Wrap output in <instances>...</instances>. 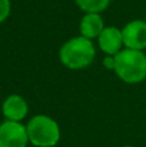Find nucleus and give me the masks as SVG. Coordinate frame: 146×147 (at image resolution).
I'll return each mask as SVG.
<instances>
[{"label":"nucleus","instance_id":"0eeeda50","mask_svg":"<svg viewBox=\"0 0 146 147\" xmlns=\"http://www.w3.org/2000/svg\"><path fill=\"white\" fill-rule=\"evenodd\" d=\"M28 112V106L25 98L18 94L9 96L3 103V115L10 121H18L23 120Z\"/></svg>","mask_w":146,"mask_h":147},{"label":"nucleus","instance_id":"20e7f679","mask_svg":"<svg viewBox=\"0 0 146 147\" xmlns=\"http://www.w3.org/2000/svg\"><path fill=\"white\" fill-rule=\"evenodd\" d=\"M28 142L27 129L21 123L7 120L0 125V147H26Z\"/></svg>","mask_w":146,"mask_h":147},{"label":"nucleus","instance_id":"423d86ee","mask_svg":"<svg viewBox=\"0 0 146 147\" xmlns=\"http://www.w3.org/2000/svg\"><path fill=\"white\" fill-rule=\"evenodd\" d=\"M97 41L100 49L106 56H116L124 47L122 28H118L115 26H107L103 28Z\"/></svg>","mask_w":146,"mask_h":147},{"label":"nucleus","instance_id":"f03ea898","mask_svg":"<svg viewBox=\"0 0 146 147\" xmlns=\"http://www.w3.org/2000/svg\"><path fill=\"white\" fill-rule=\"evenodd\" d=\"M115 74L127 84H139L146 79V54L144 51L123 48L115 56Z\"/></svg>","mask_w":146,"mask_h":147},{"label":"nucleus","instance_id":"6e6552de","mask_svg":"<svg viewBox=\"0 0 146 147\" xmlns=\"http://www.w3.org/2000/svg\"><path fill=\"white\" fill-rule=\"evenodd\" d=\"M103 28H105V23H103L101 14H98V13H85L82 17L79 25L80 35L89 39V40L98 39Z\"/></svg>","mask_w":146,"mask_h":147},{"label":"nucleus","instance_id":"7ed1b4c3","mask_svg":"<svg viewBox=\"0 0 146 147\" xmlns=\"http://www.w3.org/2000/svg\"><path fill=\"white\" fill-rule=\"evenodd\" d=\"M28 141L36 147H53L61 138L56 120L47 115H35L26 125Z\"/></svg>","mask_w":146,"mask_h":147},{"label":"nucleus","instance_id":"39448f33","mask_svg":"<svg viewBox=\"0 0 146 147\" xmlns=\"http://www.w3.org/2000/svg\"><path fill=\"white\" fill-rule=\"evenodd\" d=\"M124 48L144 51L146 48V22L142 20H133L128 22L123 28Z\"/></svg>","mask_w":146,"mask_h":147},{"label":"nucleus","instance_id":"f8f14e48","mask_svg":"<svg viewBox=\"0 0 146 147\" xmlns=\"http://www.w3.org/2000/svg\"><path fill=\"white\" fill-rule=\"evenodd\" d=\"M124 147H133V146H124Z\"/></svg>","mask_w":146,"mask_h":147},{"label":"nucleus","instance_id":"f257e3e1","mask_svg":"<svg viewBox=\"0 0 146 147\" xmlns=\"http://www.w3.org/2000/svg\"><path fill=\"white\" fill-rule=\"evenodd\" d=\"M96 57L93 41L79 35L71 38L59 49V61L70 70H82L88 67Z\"/></svg>","mask_w":146,"mask_h":147},{"label":"nucleus","instance_id":"1a4fd4ad","mask_svg":"<svg viewBox=\"0 0 146 147\" xmlns=\"http://www.w3.org/2000/svg\"><path fill=\"white\" fill-rule=\"evenodd\" d=\"M79 9L84 13H101L109 7L110 0H75Z\"/></svg>","mask_w":146,"mask_h":147},{"label":"nucleus","instance_id":"9b49d317","mask_svg":"<svg viewBox=\"0 0 146 147\" xmlns=\"http://www.w3.org/2000/svg\"><path fill=\"white\" fill-rule=\"evenodd\" d=\"M103 66L107 70L115 69V56H106L105 59H103Z\"/></svg>","mask_w":146,"mask_h":147},{"label":"nucleus","instance_id":"9d476101","mask_svg":"<svg viewBox=\"0 0 146 147\" xmlns=\"http://www.w3.org/2000/svg\"><path fill=\"white\" fill-rule=\"evenodd\" d=\"M10 14V0H0V23L4 22Z\"/></svg>","mask_w":146,"mask_h":147}]
</instances>
